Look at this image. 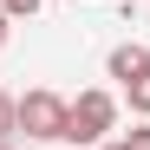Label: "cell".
Instances as JSON below:
<instances>
[{
  "mask_svg": "<svg viewBox=\"0 0 150 150\" xmlns=\"http://www.w3.org/2000/svg\"><path fill=\"white\" fill-rule=\"evenodd\" d=\"M137 72H150V52L131 39V46H111V79L124 85V79H137Z\"/></svg>",
  "mask_w": 150,
  "mask_h": 150,
  "instance_id": "3957f363",
  "label": "cell"
},
{
  "mask_svg": "<svg viewBox=\"0 0 150 150\" xmlns=\"http://www.w3.org/2000/svg\"><path fill=\"white\" fill-rule=\"evenodd\" d=\"M117 144H124V150H150V124H131V131H124Z\"/></svg>",
  "mask_w": 150,
  "mask_h": 150,
  "instance_id": "8992f818",
  "label": "cell"
},
{
  "mask_svg": "<svg viewBox=\"0 0 150 150\" xmlns=\"http://www.w3.org/2000/svg\"><path fill=\"white\" fill-rule=\"evenodd\" d=\"M98 150H124V144H98Z\"/></svg>",
  "mask_w": 150,
  "mask_h": 150,
  "instance_id": "30bf717a",
  "label": "cell"
},
{
  "mask_svg": "<svg viewBox=\"0 0 150 150\" xmlns=\"http://www.w3.org/2000/svg\"><path fill=\"white\" fill-rule=\"evenodd\" d=\"M0 150H13V137H0Z\"/></svg>",
  "mask_w": 150,
  "mask_h": 150,
  "instance_id": "9c48e42d",
  "label": "cell"
},
{
  "mask_svg": "<svg viewBox=\"0 0 150 150\" xmlns=\"http://www.w3.org/2000/svg\"><path fill=\"white\" fill-rule=\"evenodd\" d=\"M7 33H13V20H7V13H0V46H7Z\"/></svg>",
  "mask_w": 150,
  "mask_h": 150,
  "instance_id": "ba28073f",
  "label": "cell"
},
{
  "mask_svg": "<svg viewBox=\"0 0 150 150\" xmlns=\"http://www.w3.org/2000/svg\"><path fill=\"white\" fill-rule=\"evenodd\" d=\"M124 98H131V111H137V117H150V72L124 79Z\"/></svg>",
  "mask_w": 150,
  "mask_h": 150,
  "instance_id": "277c9868",
  "label": "cell"
},
{
  "mask_svg": "<svg viewBox=\"0 0 150 150\" xmlns=\"http://www.w3.org/2000/svg\"><path fill=\"white\" fill-rule=\"evenodd\" d=\"M111 124H117V98L111 91H79L65 105V144H105Z\"/></svg>",
  "mask_w": 150,
  "mask_h": 150,
  "instance_id": "7a4b0ae2",
  "label": "cell"
},
{
  "mask_svg": "<svg viewBox=\"0 0 150 150\" xmlns=\"http://www.w3.org/2000/svg\"><path fill=\"white\" fill-rule=\"evenodd\" d=\"M39 7H46V0H0V13H7V20H33Z\"/></svg>",
  "mask_w": 150,
  "mask_h": 150,
  "instance_id": "5b68a950",
  "label": "cell"
},
{
  "mask_svg": "<svg viewBox=\"0 0 150 150\" xmlns=\"http://www.w3.org/2000/svg\"><path fill=\"white\" fill-rule=\"evenodd\" d=\"M65 105H72V98L33 85L26 98H13V131H26L33 144H65Z\"/></svg>",
  "mask_w": 150,
  "mask_h": 150,
  "instance_id": "6da1fadb",
  "label": "cell"
},
{
  "mask_svg": "<svg viewBox=\"0 0 150 150\" xmlns=\"http://www.w3.org/2000/svg\"><path fill=\"white\" fill-rule=\"evenodd\" d=\"M0 137H13V98L0 91Z\"/></svg>",
  "mask_w": 150,
  "mask_h": 150,
  "instance_id": "52a82bcc",
  "label": "cell"
}]
</instances>
